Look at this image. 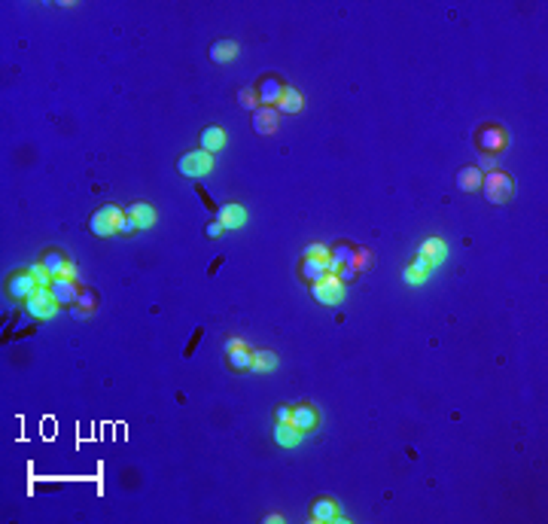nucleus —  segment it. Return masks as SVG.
I'll return each mask as SVG.
<instances>
[{"label": "nucleus", "instance_id": "1", "mask_svg": "<svg viewBox=\"0 0 548 524\" xmlns=\"http://www.w3.org/2000/svg\"><path fill=\"white\" fill-rule=\"evenodd\" d=\"M512 189H515L512 177L503 174V171H497V168L481 177V192H484V198H488L490 204H503V202H509V198H512Z\"/></svg>", "mask_w": 548, "mask_h": 524}, {"label": "nucleus", "instance_id": "2", "mask_svg": "<svg viewBox=\"0 0 548 524\" xmlns=\"http://www.w3.org/2000/svg\"><path fill=\"white\" fill-rule=\"evenodd\" d=\"M122 213H125V211H122L119 204H101L89 217V232L95 235V238H113V235H119V232H116V220H119Z\"/></svg>", "mask_w": 548, "mask_h": 524}, {"label": "nucleus", "instance_id": "3", "mask_svg": "<svg viewBox=\"0 0 548 524\" xmlns=\"http://www.w3.org/2000/svg\"><path fill=\"white\" fill-rule=\"evenodd\" d=\"M58 305L61 302L52 296V290L49 287H40L25 302V314H28L30 320H49V317H55V314H58Z\"/></svg>", "mask_w": 548, "mask_h": 524}, {"label": "nucleus", "instance_id": "4", "mask_svg": "<svg viewBox=\"0 0 548 524\" xmlns=\"http://www.w3.org/2000/svg\"><path fill=\"white\" fill-rule=\"evenodd\" d=\"M177 171H180L183 177H207L213 171V156L204 150H192V152H183L180 159H177Z\"/></svg>", "mask_w": 548, "mask_h": 524}, {"label": "nucleus", "instance_id": "5", "mask_svg": "<svg viewBox=\"0 0 548 524\" xmlns=\"http://www.w3.org/2000/svg\"><path fill=\"white\" fill-rule=\"evenodd\" d=\"M506 131L500 125H493V122H488V125H481L475 131V146L481 156H500V152L506 150Z\"/></svg>", "mask_w": 548, "mask_h": 524}, {"label": "nucleus", "instance_id": "6", "mask_svg": "<svg viewBox=\"0 0 548 524\" xmlns=\"http://www.w3.org/2000/svg\"><path fill=\"white\" fill-rule=\"evenodd\" d=\"M222 357H226V366L231 372H250V366H253V351L247 348L241 338H229V342L222 344Z\"/></svg>", "mask_w": 548, "mask_h": 524}, {"label": "nucleus", "instance_id": "7", "mask_svg": "<svg viewBox=\"0 0 548 524\" xmlns=\"http://www.w3.org/2000/svg\"><path fill=\"white\" fill-rule=\"evenodd\" d=\"M308 287H311L314 302H320V305H338L344 299V283L338 281V274H326L323 281L308 283Z\"/></svg>", "mask_w": 548, "mask_h": 524}, {"label": "nucleus", "instance_id": "8", "mask_svg": "<svg viewBox=\"0 0 548 524\" xmlns=\"http://www.w3.org/2000/svg\"><path fill=\"white\" fill-rule=\"evenodd\" d=\"M37 290H40V283L34 281L30 272H15V274L6 277V292H10L12 299H19V302H28Z\"/></svg>", "mask_w": 548, "mask_h": 524}, {"label": "nucleus", "instance_id": "9", "mask_svg": "<svg viewBox=\"0 0 548 524\" xmlns=\"http://www.w3.org/2000/svg\"><path fill=\"white\" fill-rule=\"evenodd\" d=\"M287 86L281 82V76L274 73H265L262 80L256 82V95H259V107H277V101L283 98Z\"/></svg>", "mask_w": 548, "mask_h": 524}, {"label": "nucleus", "instance_id": "10", "mask_svg": "<svg viewBox=\"0 0 548 524\" xmlns=\"http://www.w3.org/2000/svg\"><path fill=\"white\" fill-rule=\"evenodd\" d=\"M311 518L317 524H326V521H347L342 512H338V503L332 497H317L311 503Z\"/></svg>", "mask_w": 548, "mask_h": 524}, {"label": "nucleus", "instance_id": "11", "mask_svg": "<svg viewBox=\"0 0 548 524\" xmlns=\"http://www.w3.org/2000/svg\"><path fill=\"white\" fill-rule=\"evenodd\" d=\"M49 290H52V296H55L61 305H76V302H80V283L71 281V277H55Z\"/></svg>", "mask_w": 548, "mask_h": 524}, {"label": "nucleus", "instance_id": "12", "mask_svg": "<svg viewBox=\"0 0 548 524\" xmlns=\"http://www.w3.org/2000/svg\"><path fill=\"white\" fill-rule=\"evenodd\" d=\"M222 146H226V131H222L220 125H207V128H202V134H198V150H204V152H220Z\"/></svg>", "mask_w": 548, "mask_h": 524}, {"label": "nucleus", "instance_id": "13", "mask_svg": "<svg viewBox=\"0 0 548 524\" xmlns=\"http://www.w3.org/2000/svg\"><path fill=\"white\" fill-rule=\"evenodd\" d=\"M302 439H305V433L292 421H287V423H277L274 421V442L281 445V448H296Z\"/></svg>", "mask_w": 548, "mask_h": 524}, {"label": "nucleus", "instance_id": "14", "mask_svg": "<svg viewBox=\"0 0 548 524\" xmlns=\"http://www.w3.org/2000/svg\"><path fill=\"white\" fill-rule=\"evenodd\" d=\"M329 272H326V262L323 259H314V256H302V262H299V277H302L305 283H317L323 281Z\"/></svg>", "mask_w": 548, "mask_h": 524}, {"label": "nucleus", "instance_id": "15", "mask_svg": "<svg viewBox=\"0 0 548 524\" xmlns=\"http://www.w3.org/2000/svg\"><path fill=\"white\" fill-rule=\"evenodd\" d=\"M217 220L222 222V229H244L247 226V211L241 204H222L217 211Z\"/></svg>", "mask_w": 548, "mask_h": 524}, {"label": "nucleus", "instance_id": "16", "mask_svg": "<svg viewBox=\"0 0 548 524\" xmlns=\"http://www.w3.org/2000/svg\"><path fill=\"white\" fill-rule=\"evenodd\" d=\"M253 116V128H256V134H274L277 131V110L274 107H259L256 113H250Z\"/></svg>", "mask_w": 548, "mask_h": 524}, {"label": "nucleus", "instance_id": "17", "mask_svg": "<svg viewBox=\"0 0 548 524\" xmlns=\"http://www.w3.org/2000/svg\"><path fill=\"white\" fill-rule=\"evenodd\" d=\"M317 421H320V414H317V408H314V405H308V403L292 405V423H296L302 433H308V430L317 427Z\"/></svg>", "mask_w": 548, "mask_h": 524}, {"label": "nucleus", "instance_id": "18", "mask_svg": "<svg viewBox=\"0 0 548 524\" xmlns=\"http://www.w3.org/2000/svg\"><path fill=\"white\" fill-rule=\"evenodd\" d=\"M40 262H43V268L49 272L52 277H61L67 272V265H71V259L64 256L61 250H55V247H49V250H43V256H40Z\"/></svg>", "mask_w": 548, "mask_h": 524}, {"label": "nucleus", "instance_id": "19", "mask_svg": "<svg viewBox=\"0 0 548 524\" xmlns=\"http://www.w3.org/2000/svg\"><path fill=\"white\" fill-rule=\"evenodd\" d=\"M421 256L430 259V265H439V262L448 259V244L442 241V238H427V241L421 244Z\"/></svg>", "mask_w": 548, "mask_h": 524}, {"label": "nucleus", "instance_id": "20", "mask_svg": "<svg viewBox=\"0 0 548 524\" xmlns=\"http://www.w3.org/2000/svg\"><path fill=\"white\" fill-rule=\"evenodd\" d=\"M481 168H475V165H466V168H460L457 171V189L460 192H478L481 189Z\"/></svg>", "mask_w": 548, "mask_h": 524}, {"label": "nucleus", "instance_id": "21", "mask_svg": "<svg viewBox=\"0 0 548 524\" xmlns=\"http://www.w3.org/2000/svg\"><path fill=\"white\" fill-rule=\"evenodd\" d=\"M235 55H238V43L235 40L211 43V61H213V64H229V61H235Z\"/></svg>", "mask_w": 548, "mask_h": 524}, {"label": "nucleus", "instance_id": "22", "mask_svg": "<svg viewBox=\"0 0 548 524\" xmlns=\"http://www.w3.org/2000/svg\"><path fill=\"white\" fill-rule=\"evenodd\" d=\"M128 213L134 217L137 229H152V222H156V207L146 204V202H134V204H128Z\"/></svg>", "mask_w": 548, "mask_h": 524}, {"label": "nucleus", "instance_id": "23", "mask_svg": "<svg viewBox=\"0 0 548 524\" xmlns=\"http://www.w3.org/2000/svg\"><path fill=\"white\" fill-rule=\"evenodd\" d=\"M302 107H305V98L299 95V89H290L287 86V91H283V98L277 101L274 110L277 113H302Z\"/></svg>", "mask_w": 548, "mask_h": 524}, {"label": "nucleus", "instance_id": "24", "mask_svg": "<svg viewBox=\"0 0 548 524\" xmlns=\"http://www.w3.org/2000/svg\"><path fill=\"white\" fill-rule=\"evenodd\" d=\"M274 366H277V353H272V351H253L250 372H272Z\"/></svg>", "mask_w": 548, "mask_h": 524}, {"label": "nucleus", "instance_id": "25", "mask_svg": "<svg viewBox=\"0 0 548 524\" xmlns=\"http://www.w3.org/2000/svg\"><path fill=\"white\" fill-rule=\"evenodd\" d=\"M238 104H241L244 110L256 113V110H259V95H256V86H247V89H241V91H238Z\"/></svg>", "mask_w": 548, "mask_h": 524}, {"label": "nucleus", "instance_id": "26", "mask_svg": "<svg viewBox=\"0 0 548 524\" xmlns=\"http://www.w3.org/2000/svg\"><path fill=\"white\" fill-rule=\"evenodd\" d=\"M28 272L34 274V281L40 283V287H52V281H55V277H52V274L43 268V262H30V268H28Z\"/></svg>", "mask_w": 548, "mask_h": 524}, {"label": "nucleus", "instance_id": "27", "mask_svg": "<svg viewBox=\"0 0 548 524\" xmlns=\"http://www.w3.org/2000/svg\"><path fill=\"white\" fill-rule=\"evenodd\" d=\"M116 232H119V235H134L137 232V222H134V217H131L128 211L116 220Z\"/></svg>", "mask_w": 548, "mask_h": 524}, {"label": "nucleus", "instance_id": "28", "mask_svg": "<svg viewBox=\"0 0 548 524\" xmlns=\"http://www.w3.org/2000/svg\"><path fill=\"white\" fill-rule=\"evenodd\" d=\"M353 262H357L360 272H366V268L375 265V256H372V250H369V247H357V256H353Z\"/></svg>", "mask_w": 548, "mask_h": 524}, {"label": "nucleus", "instance_id": "29", "mask_svg": "<svg viewBox=\"0 0 548 524\" xmlns=\"http://www.w3.org/2000/svg\"><path fill=\"white\" fill-rule=\"evenodd\" d=\"M80 308H86V311H95V305H98V296H95V290H89V287H82L80 290V302H76Z\"/></svg>", "mask_w": 548, "mask_h": 524}, {"label": "nucleus", "instance_id": "30", "mask_svg": "<svg viewBox=\"0 0 548 524\" xmlns=\"http://www.w3.org/2000/svg\"><path fill=\"white\" fill-rule=\"evenodd\" d=\"M408 268H412V272H418L421 277H430V268H433V265H430V259H423L421 253H418V256L408 262Z\"/></svg>", "mask_w": 548, "mask_h": 524}, {"label": "nucleus", "instance_id": "31", "mask_svg": "<svg viewBox=\"0 0 548 524\" xmlns=\"http://www.w3.org/2000/svg\"><path fill=\"white\" fill-rule=\"evenodd\" d=\"M302 256H314V259H323V262H326V259H329V247H326V244H308Z\"/></svg>", "mask_w": 548, "mask_h": 524}, {"label": "nucleus", "instance_id": "32", "mask_svg": "<svg viewBox=\"0 0 548 524\" xmlns=\"http://www.w3.org/2000/svg\"><path fill=\"white\" fill-rule=\"evenodd\" d=\"M357 274H360V268L353 265V262H347V265H342V268H338V281H342L344 287H347V283H351Z\"/></svg>", "mask_w": 548, "mask_h": 524}, {"label": "nucleus", "instance_id": "33", "mask_svg": "<svg viewBox=\"0 0 548 524\" xmlns=\"http://www.w3.org/2000/svg\"><path fill=\"white\" fill-rule=\"evenodd\" d=\"M274 421H277V423L292 421V405H277V408H274Z\"/></svg>", "mask_w": 548, "mask_h": 524}, {"label": "nucleus", "instance_id": "34", "mask_svg": "<svg viewBox=\"0 0 548 524\" xmlns=\"http://www.w3.org/2000/svg\"><path fill=\"white\" fill-rule=\"evenodd\" d=\"M403 281L408 283V287H421V283L427 281V277H421L418 272H412V268H405V272H403Z\"/></svg>", "mask_w": 548, "mask_h": 524}, {"label": "nucleus", "instance_id": "35", "mask_svg": "<svg viewBox=\"0 0 548 524\" xmlns=\"http://www.w3.org/2000/svg\"><path fill=\"white\" fill-rule=\"evenodd\" d=\"M204 232H207V238H220L222 232H226V229H222V222H220V220H213V222H207Z\"/></svg>", "mask_w": 548, "mask_h": 524}, {"label": "nucleus", "instance_id": "36", "mask_svg": "<svg viewBox=\"0 0 548 524\" xmlns=\"http://www.w3.org/2000/svg\"><path fill=\"white\" fill-rule=\"evenodd\" d=\"M71 314H73V317H76V320H86V317H89V314H91V311H86V308H80V305H73V308H71Z\"/></svg>", "mask_w": 548, "mask_h": 524}, {"label": "nucleus", "instance_id": "37", "mask_svg": "<svg viewBox=\"0 0 548 524\" xmlns=\"http://www.w3.org/2000/svg\"><path fill=\"white\" fill-rule=\"evenodd\" d=\"M481 168H484V171H493V156H484L481 159Z\"/></svg>", "mask_w": 548, "mask_h": 524}]
</instances>
